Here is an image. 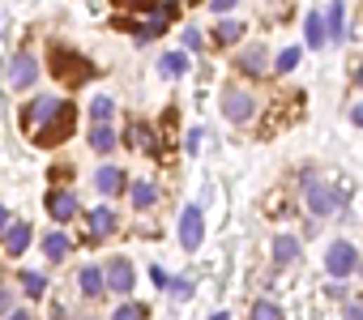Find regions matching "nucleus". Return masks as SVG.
<instances>
[{
    "label": "nucleus",
    "mask_w": 363,
    "mask_h": 320,
    "mask_svg": "<svg viewBox=\"0 0 363 320\" xmlns=\"http://www.w3.org/2000/svg\"><path fill=\"white\" fill-rule=\"evenodd\" d=\"M47 56H51V77L65 81V86H86L94 77V60H86L81 51H73L65 43H51Z\"/></svg>",
    "instance_id": "obj_1"
},
{
    "label": "nucleus",
    "mask_w": 363,
    "mask_h": 320,
    "mask_svg": "<svg viewBox=\"0 0 363 320\" xmlns=\"http://www.w3.org/2000/svg\"><path fill=\"white\" fill-rule=\"evenodd\" d=\"M73 133H77V107L60 98V107L51 112V120H47V124H39V128L30 133V141H34L39 149H56V145H60V141H69Z\"/></svg>",
    "instance_id": "obj_2"
},
{
    "label": "nucleus",
    "mask_w": 363,
    "mask_h": 320,
    "mask_svg": "<svg viewBox=\"0 0 363 320\" xmlns=\"http://www.w3.org/2000/svg\"><path fill=\"white\" fill-rule=\"evenodd\" d=\"M325 269H329V278H350L355 269H359V252H355V244H346V239H338V244H329V252H325Z\"/></svg>",
    "instance_id": "obj_3"
},
{
    "label": "nucleus",
    "mask_w": 363,
    "mask_h": 320,
    "mask_svg": "<svg viewBox=\"0 0 363 320\" xmlns=\"http://www.w3.org/2000/svg\"><path fill=\"white\" fill-rule=\"evenodd\" d=\"M303 196H308V209H312L317 213V218H329V213L338 209V201H334V188L329 184H321L317 180V171H303Z\"/></svg>",
    "instance_id": "obj_4"
},
{
    "label": "nucleus",
    "mask_w": 363,
    "mask_h": 320,
    "mask_svg": "<svg viewBox=\"0 0 363 320\" xmlns=\"http://www.w3.org/2000/svg\"><path fill=\"white\" fill-rule=\"evenodd\" d=\"M56 107H60V98H51V94H39V98H30V102L22 107V112H18V120H22V133L30 137V133H34L39 124H47Z\"/></svg>",
    "instance_id": "obj_5"
},
{
    "label": "nucleus",
    "mask_w": 363,
    "mask_h": 320,
    "mask_svg": "<svg viewBox=\"0 0 363 320\" xmlns=\"http://www.w3.org/2000/svg\"><path fill=\"white\" fill-rule=\"evenodd\" d=\"M176 22H180V5H176V0H167V5H150V18H145V26H137V39L145 43V39L163 34V30L176 26Z\"/></svg>",
    "instance_id": "obj_6"
},
{
    "label": "nucleus",
    "mask_w": 363,
    "mask_h": 320,
    "mask_svg": "<svg viewBox=\"0 0 363 320\" xmlns=\"http://www.w3.org/2000/svg\"><path fill=\"white\" fill-rule=\"evenodd\" d=\"M103 278H107L112 295H133V286H137V269H133V260H124V256H112L107 269H103Z\"/></svg>",
    "instance_id": "obj_7"
},
{
    "label": "nucleus",
    "mask_w": 363,
    "mask_h": 320,
    "mask_svg": "<svg viewBox=\"0 0 363 320\" xmlns=\"http://www.w3.org/2000/svg\"><path fill=\"white\" fill-rule=\"evenodd\" d=\"M201 239H205V213H201V205H188L180 213V248L184 252H197Z\"/></svg>",
    "instance_id": "obj_8"
},
{
    "label": "nucleus",
    "mask_w": 363,
    "mask_h": 320,
    "mask_svg": "<svg viewBox=\"0 0 363 320\" xmlns=\"http://www.w3.org/2000/svg\"><path fill=\"white\" fill-rule=\"evenodd\" d=\"M252 112H256V102H252V94L248 90H223V116L231 120V124H248L252 120Z\"/></svg>",
    "instance_id": "obj_9"
},
{
    "label": "nucleus",
    "mask_w": 363,
    "mask_h": 320,
    "mask_svg": "<svg viewBox=\"0 0 363 320\" xmlns=\"http://www.w3.org/2000/svg\"><path fill=\"white\" fill-rule=\"evenodd\" d=\"M34 77H39V60L30 56V51H18L13 65H9V86H13V90H30Z\"/></svg>",
    "instance_id": "obj_10"
},
{
    "label": "nucleus",
    "mask_w": 363,
    "mask_h": 320,
    "mask_svg": "<svg viewBox=\"0 0 363 320\" xmlns=\"http://www.w3.org/2000/svg\"><path fill=\"white\" fill-rule=\"evenodd\" d=\"M77 209H81V205H77L73 192H65V188H51V192H47V213H51V218H56L60 227L77 218Z\"/></svg>",
    "instance_id": "obj_11"
},
{
    "label": "nucleus",
    "mask_w": 363,
    "mask_h": 320,
    "mask_svg": "<svg viewBox=\"0 0 363 320\" xmlns=\"http://www.w3.org/2000/svg\"><path fill=\"white\" fill-rule=\"evenodd\" d=\"M124 145H128V149H145L150 158H159V141H154V128L141 124V120H133V124L124 128Z\"/></svg>",
    "instance_id": "obj_12"
},
{
    "label": "nucleus",
    "mask_w": 363,
    "mask_h": 320,
    "mask_svg": "<svg viewBox=\"0 0 363 320\" xmlns=\"http://www.w3.org/2000/svg\"><path fill=\"white\" fill-rule=\"evenodd\" d=\"M94 188H98L103 196H120V192L128 188V180H124L120 167H98V171H94Z\"/></svg>",
    "instance_id": "obj_13"
},
{
    "label": "nucleus",
    "mask_w": 363,
    "mask_h": 320,
    "mask_svg": "<svg viewBox=\"0 0 363 320\" xmlns=\"http://www.w3.org/2000/svg\"><path fill=\"white\" fill-rule=\"evenodd\" d=\"M77 286H81V299H103L107 295V278H103L98 265H86V269L77 274Z\"/></svg>",
    "instance_id": "obj_14"
},
{
    "label": "nucleus",
    "mask_w": 363,
    "mask_h": 320,
    "mask_svg": "<svg viewBox=\"0 0 363 320\" xmlns=\"http://www.w3.org/2000/svg\"><path fill=\"white\" fill-rule=\"evenodd\" d=\"M0 235H5V252H9V256H22V252L30 248V239H34L30 222H9L5 231H0Z\"/></svg>",
    "instance_id": "obj_15"
},
{
    "label": "nucleus",
    "mask_w": 363,
    "mask_h": 320,
    "mask_svg": "<svg viewBox=\"0 0 363 320\" xmlns=\"http://www.w3.org/2000/svg\"><path fill=\"white\" fill-rule=\"evenodd\" d=\"M116 209H107V205H103V209H94L90 213V239L98 244V239H107V235H116Z\"/></svg>",
    "instance_id": "obj_16"
},
{
    "label": "nucleus",
    "mask_w": 363,
    "mask_h": 320,
    "mask_svg": "<svg viewBox=\"0 0 363 320\" xmlns=\"http://www.w3.org/2000/svg\"><path fill=\"white\" fill-rule=\"evenodd\" d=\"M239 73H248V77H261V73H270V56H265V47H248V51H239Z\"/></svg>",
    "instance_id": "obj_17"
},
{
    "label": "nucleus",
    "mask_w": 363,
    "mask_h": 320,
    "mask_svg": "<svg viewBox=\"0 0 363 320\" xmlns=\"http://www.w3.org/2000/svg\"><path fill=\"white\" fill-rule=\"evenodd\" d=\"M325 39H334V43L346 39V5L342 0H334V5L325 9Z\"/></svg>",
    "instance_id": "obj_18"
},
{
    "label": "nucleus",
    "mask_w": 363,
    "mask_h": 320,
    "mask_svg": "<svg viewBox=\"0 0 363 320\" xmlns=\"http://www.w3.org/2000/svg\"><path fill=\"white\" fill-rule=\"evenodd\" d=\"M270 256H274V265H295L299 260V239L295 235H278L274 248H270Z\"/></svg>",
    "instance_id": "obj_19"
},
{
    "label": "nucleus",
    "mask_w": 363,
    "mask_h": 320,
    "mask_svg": "<svg viewBox=\"0 0 363 320\" xmlns=\"http://www.w3.org/2000/svg\"><path fill=\"white\" fill-rule=\"evenodd\" d=\"M159 73H163L167 81L184 77V73H188V56H184V51H167V56H159Z\"/></svg>",
    "instance_id": "obj_20"
},
{
    "label": "nucleus",
    "mask_w": 363,
    "mask_h": 320,
    "mask_svg": "<svg viewBox=\"0 0 363 320\" xmlns=\"http://www.w3.org/2000/svg\"><path fill=\"white\" fill-rule=\"evenodd\" d=\"M116 141H120V137H116V128H112V124H98V120H94V128H90V145H94L98 154H112V149H116Z\"/></svg>",
    "instance_id": "obj_21"
},
{
    "label": "nucleus",
    "mask_w": 363,
    "mask_h": 320,
    "mask_svg": "<svg viewBox=\"0 0 363 320\" xmlns=\"http://www.w3.org/2000/svg\"><path fill=\"white\" fill-rule=\"evenodd\" d=\"M43 252H47V260H65V256L73 252V239H69L65 231H51V235L43 239Z\"/></svg>",
    "instance_id": "obj_22"
},
{
    "label": "nucleus",
    "mask_w": 363,
    "mask_h": 320,
    "mask_svg": "<svg viewBox=\"0 0 363 320\" xmlns=\"http://www.w3.org/2000/svg\"><path fill=\"white\" fill-rule=\"evenodd\" d=\"M303 34H308V47H325V13H308V22H303Z\"/></svg>",
    "instance_id": "obj_23"
},
{
    "label": "nucleus",
    "mask_w": 363,
    "mask_h": 320,
    "mask_svg": "<svg viewBox=\"0 0 363 320\" xmlns=\"http://www.w3.org/2000/svg\"><path fill=\"white\" fill-rule=\"evenodd\" d=\"M128 196H133V209H150V205H154V201H159V188H154V184H150V180H137V184H133V192H128Z\"/></svg>",
    "instance_id": "obj_24"
},
{
    "label": "nucleus",
    "mask_w": 363,
    "mask_h": 320,
    "mask_svg": "<svg viewBox=\"0 0 363 320\" xmlns=\"http://www.w3.org/2000/svg\"><path fill=\"white\" fill-rule=\"evenodd\" d=\"M214 39H218L223 47H231V43H239V39H244V22H235V18H227V22H218V30H214Z\"/></svg>",
    "instance_id": "obj_25"
},
{
    "label": "nucleus",
    "mask_w": 363,
    "mask_h": 320,
    "mask_svg": "<svg viewBox=\"0 0 363 320\" xmlns=\"http://www.w3.org/2000/svg\"><path fill=\"white\" fill-rule=\"evenodd\" d=\"M90 116H94L98 124H112V116H116V102H112L107 94H94V102H90Z\"/></svg>",
    "instance_id": "obj_26"
},
{
    "label": "nucleus",
    "mask_w": 363,
    "mask_h": 320,
    "mask_svg": "<svg viewBox=\"0 0 363 320\" xmlns=\"http://www.w3.org/2000/svg\"><path fill=\"white\" fill-rule=\"evenodd\" d=\"M248 320H286V316H282V307H278V303L261 299V303H252V316H248Z\"/></svg>",
    "instance_id": "obj_27"
},
{
    "label": "nucleus",
    "mask_w": 363,
    "mask_h": 320,
    "mask_svg": "<svg viewBox=\"0 0 363 320\" xmlns=\"http://www.w3.org/2000/svg\"><path fill=\"white\" fill-rule=\"evenodd\" d=\"M22 291H26L30 299H43V291H47V278H43V274H30V269H26V274H22Z\"/></svg>",
    "instance_id": "obj_28"
},
{
    "label": "nucleus",
    "mask_w": 363,
    "mask_h": 320,
    "mask_svg": "<svg viewBox=\"0 0 363 320\" xmlns=\"http://www.w3.org/2000/svg\"><path fill=\"white\" fill-rule=\"evenodd\" d=\"M163 291H167L171 299H192V282H188V278H167Z\"/></svg>",
    "instance_id": "obj_29"
},
{
    "label": "nucleus",
    "mask_w": 363,
    "mask_h": 320,
    "mask_svg": "<svg viewBox=\"0 0 363 320\" xmlns=\"http://www.w3.org/2000/svg\"><path fill=\"white\" fill-rule=\"evenodd\" d=\"M112 320H145V307H137V303H120V307L112 312Z\"/></svg>",
    "instance_id": "obj_30"
},
{
    "label": "nucleus",
    "mask_w": 363,
    "mask_h": 320,
    "mask_svg": "<svg viewBox=\"0 0 363 320\" xmlns=\"http://www.w3.org/2000/svg\"><path fill=\"white\" fill-rule=\"evenodd\" d=\"M299 56H303V51H299V47H286V51H282V56H278V73H291V69L299 65Z\"/></svg>",
    "instance_id": "obj_31"
},
{
    "label": "nucleus",
    "mask_w": 363,
    "mask_h": 320,
    "mask_svg": "<svg viewBox=\"0 0 363 320\" xmlns=\"http://www.w3.org/2000/svg\"><path fill=\"white\" fill-rule=\"evenodd\" d=\"M184 149H188V154H197V149H201V128H192V133H188V141H184Z\"/></svg>",
    "instance_id": "obj_32"
},
{
    "label": "nucleus",
    "mask_w": 363,
    "mask_h": 320,
    "mask_svg": "<svg viewBox=\"0 0 363 320\" xmlns=\"http://www.w3.org/2000/svg\"><path fill=\"white\" fill-rule=\"evenodd\" d=\"M184 47H201V30H184Z\"/></svg>",
    "instance_id": "obj_33"
},
{
    "label": "nucleus",
    "mask_w": 363,
    "mask_h": 320,
    "mask_svg": "<svg viewBox=\"0 0 363 320\" xmlns=\"http://www.w3.org/2000/svg\"><path fill=\"white\" fill-rule=\"evenodd\" d=\"M210 9L214 13H227V9H235V0H210Z\"/></svg>",
    "instance_id": "obj_34"
},
{
    "label": "nucleus",
    "mask_w": 363,
    "mask_h": 320,
    "mask_svg": "<svg viewBox=\"0 0 363 320\" xmlns=\"http://www.w3.org/2000/svg\"><path fill=\"white\" fill-rule=\"evenodd\" d=\"M346 320H363V303H346Z\"/></svg>",
    "instance_id": "obj_35"
},
{
    "label": "nucleus",
    "mask_w": 363,
    "mask_h": 320,
    "mask_svg": "<svg viewBox=\"0 0 363 320\" xmlns=\"http://www.w3.org/2000/svg\"><path fill=\"white\" fill-rule=\"evenodd\" d=\"M9 307H13V295H9V291H0V316H5Z\"/></svg>",
    "instance_id": "obj_36"
},
{
    "label": "nucleus",
    "mask_w": 363,
    "mask_h": 320,
    "mask_svg": "<svg viewBox=\"0 0 363 320\" xmlns=\"http://www.w3.org/2000/svg\"><path fill=\"white\" fill-rule=\"evenodd\" d=\"M350 124H359V128H363V102H359L355 112H350Z\"/></svg>",
    "instance_id": "obj_37"
},
{
    "label": "nucleus",
    "mask_w": 363,
    "mask_h": 320,
    "mask_svg": "<svg viewBox=\"0 0 363 320\" xmlns=\"http://www.w3.org/2000/svg\"><path fill=\"white\" fill-rule=\"evenodd\" d=\"M9 222H13V218H9V209H5V205H0V231H5Z\"/></svg>",
    "instance_id": "obj_38"
},
{
    "label": "nucleus",
    "mask_w": 363,
    "mask_h": 320,
    "mask_svg": "<svg viewBox=\"0 0 363 320\" xmlns=\"http://www.w3.org/2000/svg\"><path fill=\"white\" fill-rule=\"evenodd\" d=\"M9 320H30V312H26V307H18V312H9Z\"/></svg>",
    "instance_id": "obj_39"
},
{
    "label": "nucleus",
    "mask_w": 363,
    "mask_h": 320,
    "mask_svg": "<svg viewBox=\"0 0 363 320\" xmlns=\"http://www.w3.org/2000/svg\"><path fill=\"white\" fill-rule=\"evenodd\" d=\"M116 5H133V9H141V5H150V0H116Z\"/></svg>",
    "instance_id": "obj_40"
},
{
    "label": "nucleus",
    "mask_w": 363,
    "mask_h": 320,
    "mask_svg": "<svg viewBox=\"0 0 363 320\" xmlns=\"http://www.w3.org/2000/svg\"><path fill=\"white\" fill-rule=\"evenodd\" d=\"M355 81H359V90H363V65H359V73H355Z\"/></svg>",
    "instance_id": "obj_41"
},
{
    "label": "nucleus",
    "mask_w": 363,
    "mask_h": 320,
    "mask_svg": "<svg viewBox=\"0 0 363 320\" xmlns=\"http://www.w3.org/2000/svg\"><path fill=\"white\" fill-rule=\"evenodd\" d=\"M210 320H227V312H214V316H210Z\"/></svg>",
    "instance_id": "obj_42"
}]
</instances>
